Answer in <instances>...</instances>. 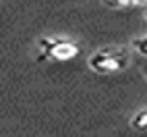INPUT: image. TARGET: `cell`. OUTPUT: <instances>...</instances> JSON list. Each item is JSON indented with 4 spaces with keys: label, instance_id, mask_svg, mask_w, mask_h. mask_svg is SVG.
<instances>
[{
    "label": "cell",
    "instance_id": "obj_8",
    "mask_svg": "<svg viewBox=\"0 0 147 137\" xmlns=\"http://www.w3.org/2000/svg\"><path fill=\"white\" fill-rule=\"evenodd\" d=\"M145 19H147V11H145Z\"/></svg>",
    "mask_w": 147,
    "mask_h": 137
},
{
    "label": "cell",
    "instance_id": "obj_7",
    "mask_svg": "<svg viewBox=\"0 0 147 137\" xmlns=\"http://www.w3.org/2000/svg\"><path fill=\"white\" fill-rule=\"evenodd\" d=\"M145 77H147V66H145Z\"/></svg>",
    "mask_w": 147,
    "mask_h": 137
},
{
    "label": "cell",
    "instance_id": "obj_6",
    "mask_svg": "<svg viewBox=\"0 0 147 137\" xmlns=\"http://www.w3.org/2000/svg\"><path fill=\"white\" fill-rule=\"evenodd\" d=\"M135 4H147V0H133Z\"/></svg>",
    "mask_w": 147,
    "mask_h": 137
},
{
    "label": "cell",
    "instance_id": "obj_5",
    "mask_svg": "<svg viewBox=\"0 0 147 137\" xmlns=\"http://www.w3.org/2000/svg\"><path fill=\"white\" fill-rule=\"evenodd\" d=\"M106 4L116 6V8H122V6H129V4H135V2H133V0H106Z\"/></svg>",
    "mask_w": 147,
    "mask_h": 137
},
{
    "label": "cell",
    "instance_id": "obj_3",
    "mask_svg": "<svg viewBox=\"0 0 147 137\" xmlns=\"http://www.w3.org/2000/svg\"><path fill=\"white\" fill-rule=\"evenodd\" d=\"M131 127L135 131H147V108L139 110L133 119H131Z\"/></svg>",
    "mask_w": 147,
    "mask_h": 137
},
{
    "label": "cell",
    "instance_id": "obj_4",
    "mask_svg": "<svg viewBox=\"0 0 147 137\" xmlns=\"http://www.w3.org/2000/svg\"><path fill=\"white\" fill-rule=\"evenodd\" d=\"M133 50H137L141 56L147 58V35H143V37H135V40H133Z\"/></svg>",
    "mask_w": 147,
    "mask_h": 137
},
{
    "label": "cell",
    "instance_id": "obj_2",
    "mask_svg": "<svg viewBox=\"0 0 147 137\" xmlns=\"http://www.w3.org/2000/svg\"><path fill=\"white\" fill-rule=\"evenodd\" d=\"M37 50H40L42 58H48L54 62H66L79 54V46L71 40H64V37H40Z\"/></svg>",
    "mask_w": 147,
    "mask_h": 137
},
{
    "label": "cell",
    "instance_id": "obj_1",
    "mask_svg": "<svg viewBox=\"0 0 147 137\" xmlns=\"http://www.w3.org/2000/svg\"><path fill=\"white\" fill-rule=\"evenodd\" d=\"M131 62V52L124 46H114V48H102L89 56V68L100 75H112L124 71Z\"/></svg>",
    "mask_w": 147,
    "mask_h": 137
}]
</instances>
